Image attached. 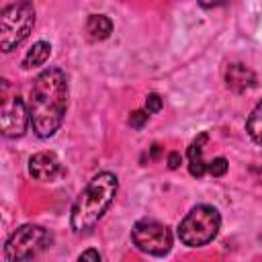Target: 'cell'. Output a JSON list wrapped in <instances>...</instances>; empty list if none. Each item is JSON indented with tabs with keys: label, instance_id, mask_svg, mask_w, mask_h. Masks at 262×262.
Segmentation results:
<instances>
[{
	"label": "cell",
	"instance_id": "obj_1",
	"mask_svg": "<svg viewBox=\"0 0 262 262\" xmlns=\"http://www.w3.org/2000/svg\"><path fill=\"white\" fill-rule=\"evenodd\" d=\"M68 94L63 70L47 68L35 78L29 96V117L33 133L39 139H49L61 127L68 111Z\"/></svg>",
	"mask_w": 262,
	"mask_h": 262
},
{
	"label": "cell",
	"instance_id": "obj_2",
	"mask_svg": "<svg viewBox=\"0 0 262 262\" xmlns=\"http://www.w3.org/2000/svg\"><path fill=\"white\" fill-rule=\"evenodd\" d=\"M119 190V180L113 172H98L78 194L72 205L70 225L76 233L90 231L113 205Z\"/></svg>",
	"mask_w": 262,
	"mask_h": 262
},
{
	"label": "cell",
	"instance_id": "obj_3",
	"mask_svg": "<svg viewBox=\"0 0 262 262\" xmlns=\"http://www.w3.org/2000/svg\"><path fill=\"white\" fill-rule=\"evenodd\" d=\"M221 229V215L211 205L192 207L178 223V239L188 248H203L217 237Z\"/></svg>",
	"mask_w": 262,
	"mask_h": 262
},
{
	"label": "cell",
	"instance_id": "obj_4",
	"mask_svg": "<svg viewBox=\"0 0 262 262\" xmlns=\"http://www.w3.org/2000/svg\"><path fill=\"white\" fill-rule=\"evenodd\" d=\"M35 27V6L31 0H16L2 8L0 14V49L10 53Z\"/></svg>",
	"mask_w": 262,
	"mask_h": 262
},
{
	"label": "cell",
	"instance_id": "obj_5",
	"mask_svg": "<svg viewBox=\"0 0 262 262\" xmlns=\"http://www.w3.org/2000/svg\"><path fill=\"white\" fill-rule=\"evenodd\" d=\"M51 244V235L43 225L25 223L16 231L10 233V237L4 244V258L8 262L16 260H33L37 258L47 246Z\"/></svg>",
	"mask_w": 262,
	"mask_h": 262
},
{
	"label": "cell",
	"instance_id": "obj_6",
	"mask_svg": "<svg viewBox=\"0 0 262 262\" xmlns=\"http://www.w3.org/2000/svg\"><path fill=\"white\" fill-rule=\"evenodd\" d=\"M131 242L133 246L149 256L162 258L172 250V231L168 225L156 221V219H139L131 227Z\"/></svg>",
	"mask_w": 262,
	"mask_h": 262
},
{
	"label": "cell",
	"instance_id": "obj_7",
	"mask_svg": "<svg viewBox=\"0 0 262 262\" xmlns=\"http://www.w3.org/2000/svg\"><path fill=\"white\" fill-rule=\"evenodd\" d=\"M29 125H31V117H29L25 100L18 94L4 96L2 98V108H0V129H2V135L8 137V139L23 137Z\"/></svg>",
	"mask_w": 262,
	"mask_h": 262
},
{
	"label": "cell",
	"instance_id": "obj_8",
	"mask_svg": "<svg viewBox=\"0 0 262 262\" xmlns=\"http://www.w3.org/2000/svg\"><path fill=\"white\" fill-rule=\"evenodd\" d=\"M29 174L41 182H53L63 174V166L53 151H37L29 158Z\"/></svg>",
	"mask_w": 262,
	"mask_h": 262
},
{
	"label": "cell",
	"instance_id": "obj_9",
	"mask_svg": "<svg viewBox=\"0 0 262 262\" xmlns=\"http://www.w3.org/2000/svg\"><path fill=\"white\" fill-rule=\"evenodd\" d=\"M225 84L229 90L242 94L256 86V74L246 63H229L225 70Z\"/></svg>",
	"mask_w": 262,
	"mask_h": 262
},
{
	"label": "cell",
	"instance_id": "obj_10",
	"mask_svg": "<svg viewBox=\"0 0 262 262\" xmlns=\"http://www.w3.org/2000/svg\"><path fill=\"white\" fill-rule=\"evenodd\" d=\"M209 141V133H201L190 145H188V172L194 178H203L207 174V162L203 160V149L205 143Z\"/></svg>",
	"mask_w": 262,
	"mask_h": 262
},
{
	"label": "cell",
	"instance_id": "obj_11",
	"mask_svg": "<svg viewBox=\"0 0 262 262\" xmlns=\"http://www.w3.org/2000/svg\"><path fill=\"white\" fill-rule=\"evenodd\" d=\"M86 33L92 41H104L113 33V20L104 14H90L86 20Z\"/></svg>",
	"mask_w": 262,
	"mask_h": 262
},
{
	"label": "cell",
	"instance_id": "obj_12",
	"mask_svg": "<svg viewBox=\"0 0 262 262\" xmlns=\"http://www.w3.org/2000/svg\"><path fill=\"white\" fill-rule=\"evenodd\" d=\"M49 55H51V45L47 41H37V43H33V47L23 57V68L25 70L39 68L49 59Z\"/></svg>",
	"mask_w": 262,
	"mask_h": 262
},
{
	"label": "cell",
	"instance_id": "obj_13",
	"mask_svg": "<svg viewBox=\"0 0 262 262\" xmlns=\"http://www.w3.org/2000/svg\"><path fill=\"white\" fill-rule=\"evenodd\" d=\"M246 131L254 143L262 145V100L252 108V113L246 121Z\"/></svg>",
	"mask_w": 262,
	"mask_h": 262
},
{
	"label": "cell",
	"instance_id": "obj_14",
	"mask_svg": "<svg viewBox=\"0 0 262 262\" xmlns=\"http://www.w3.org/2000/svg\"><path fill=\"white\" fill-rule=\"evenodd\" d=\"M227 168H229V162H227L225 158H221V156L215 158V160H211V162H207V172H209L211 176H215V178L225 176Z\"/></svg>",
	"mask_w": 262,
	"mask_h": 262
},
{
	"label": "cell",
	"instance_id": "obj_15",
	"mask_svg": "<svg viewBox=\"0 0 262 262\" xmlns=\"http://www.w3.org/2000/svg\"><path fill=\"white\" fill-rule=\"evenodd\" d=\"M147 121H149V113H147V111H141V108H137V111L129 113L127 125H129L131 129H143V125H145Z\"/></svg>",
	"mask_w": 262,
	"mask_h": 262
},
{
	"label": "cell",
	"instance_id": "obj_16",
	"mask_svg": "<svg viewBox=\"0 0 262 262\" xmlns=\"http://www.w3.org/2000/svg\"><path fill=\"white\" fill-rule=\"evenodd\" d=\"M162 106H164V100H162V96H160L158 92H149V94L145 96V111H147L149 115L160 113Z\"/></svg>",
	"mask_w": 262,
	"mask_h": 262
},
{
	"label": "cell",
	"instance_id": "obj_17",
	"mask_svg": "<svg viewBox=\"0 0 262 262\" xmlns=\"http://www.w3.org/2000/svg\"><path fill=\"white\" fill-rule=\"evenodd\" d=\"M203 8H219V6H227L231 0H196Z\"/></svg>",
	"mask_w": 262,
	"mask_h": 262
},
{
	"label": "cell",
	"instance_id": "obj_18",
	"mask_svg": "<svg viewBox=\"0 0 262 262\" xmlns=\"http://www.w3.org/2000/svg\"><path fill=\"white\" fill-rule=\"evenodd\" d=\"M180 164H182L180 154H178V151H170V154H168V168H170V170H176Z\"/></svg>",
	"mask_w": 262,
	"mask_h": 262
},
{
	"label": "cell",
	"instance_id": "obj_19",
	"mask_svg": "<svg viewBox=\"0 0 262 262\" xmlns=\"http://www.w3.org/2000/svg\"><path fill=\"white\" fill-rule=\"evenodd\" d=\"M78 260L82 262V260H94V262H98L100 260V254H98V250H86V252H82L80 256H78Z\"/></svg>",
	"mask_w": 262,
	"mask_h": 262
},
{
	"label": "cell",
	"instance_id": "obj_20",
	"mask_svg": "<svg viewBox=\"0 0 262 262\" xmlns=\"http://www.w3.org/2000/svg\"><path fill=\"white\" fill-rule=\"evenodd\" d=\"M160 154H162V147H160L158 143H154V145H151V158H154V160H158V158H160Z\"/></svg>",
	"mask_w": 262,
	"mask_h": 262
}]
</instances>
